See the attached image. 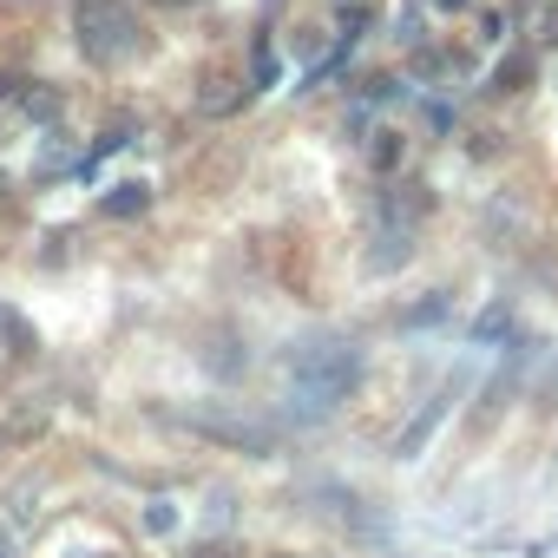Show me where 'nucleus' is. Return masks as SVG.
Segmentation results:
<instances>
[{"instance_id":"nucleus-2","label":"nucleus","mask_w":558,"mask_h":558,"mask_svg":"<svg viewBox=\"0 0 558 558\" xmlns=\"http://www.w3.org/2000/svg\"><path fill=\"white\" fill-rule=\"evenodd\" d=\"M73 34H80V53L93 66H125L145 34H138V14L125 0H73Z\"/></svg>"},{"instance_id":"nucleus-7","label":"nucleus","mask_w":558,"mask_h":558,"mask_svg":"<svg viewBox=\"0 0 558 558\" xmlns=\"http://www.w3.org/2000/svg\"><path fill=\"white\" fill-rule=\"evenodd\" d=\"M21 112H27V119H40V125H53V119H60V93L34 86V93H21Z\"/></svg>"},{"instance_id":"nucleus-4","label":"nucleus","mask_w":558,"mask_h":558,"mask_svg":"<svg viewBox=\"0 0 558 558\" xmlns=\"http://www.w3.org/2000/svg\"><path fill=\"white\" fill-rule=\"evenodd\" d=\"M440 421H447V395H434V401H421V414H414V421L401 427V440H395V453H401V460H414V453H421V447L434 440V427H440Z\"/></svg>"},{"instance_id":"nucleus-10","label":"nucleus","mask_w":558,"mask_h":558,"mask_svg":"<svg viewBox=\"0 0 558 558\" xmlns=\"http://www.w3.org/2000/svg\"><path fill=\"white\" fill-rule=\"evenodd\" d=\"M532 27H538V34H532V47H558V14H551V8H545Z\"/></svg>"},{"instance_id":"nucleus-5","label":"nucleus","mask_w":558,"mask_h":558,"mask_svg":"<svg viewBox=\"0 0 558 558\" xmlns=\"http://www.w3.org/2000/svg\"><path fill=\"white\" fill-rule=\"evenodd\" d=\"M243 93H250L243 80H223V73H210V80L197 86V112H204V119H230V112L243 106Z\"/></svg>"},{"instance_id":"nucleus-15","label":"nucleus","mask_w":558,"mask_h":558,"mask_svg":"<svg viewBox=\"0 0 558 558\" xmlns=\"http://www.w3.org/2000/svg\"><path fill=\"white\" fill-rule=\"evenodd\" d=\"M0 197H8V178H0Z\"/></svg>"},{"instance_id":"nucleus-13","label":"nucleus","mask_w":558,"mask_h":558,"mask_svg":"<svg viewBox=\"0 0 558 558\" xmlns=\"http://www.w3.org/2000/svg\"><path fill=\"white\" fill-rule=\"evenodd\" d=\"M191 558H230V545H197Z\"/></svg>"},{"instance_id":"nucleus-11","label":"nucleus","mask_w":558,"mask_h":558,"mask_svg":"<svg viewBox=\"0 0 558 558\" xmlns=\"http://www.w3.org/2000/svg\"><path fill=\"white\" fill-rule=\"evenodd\" d=\"M499 329H506V310H486V316H480V342H493Z\"/></svg>"},{"instance_id":"nucleus-9","label":"nucleus","mask_w":558,"mask_h":558,"mask_svg":"<svg viewBox=\"0 0 558 558\" xmlns=\"http://www.w3.org/2000/svg\"><path fill=\"white\" fill-rule=\"evenodd\" d=\"M145 525H151V532H178V512H171V499H151V506H145Z\"/></svg>"},{"instance_id":"nucleus-16","label":"nucleus","mask_w":558,"mask_h":558,"mask_svg":"<svg viewBox=\"0 0 558 558\" xmlns=\"http://www.w3.org/2000/svg\"><path fill=\"white\" fill-rule=\"evenodd\" d=\"M165 8H184V0H165Z\"/></svg>"},{"instance_id":"nucleus-1","label":"nucleus","mask_w":558,"mask_h":558,"mask_svg":"<svg viewBox=\"0 0 558 558\" xmlns=\"http://www.w3.org/2000/svg\"><path fill=\"white\" fill-rule=\"evenodd\" d=\"M283 381H290L296 421H329L336 401H349V388L362 381V349L349 336H316L283 362Z\"/></svg>"},{"instance_id":"nucleus-12","label":"nucleus","mask_w":558,"mask_h":558,"mask_svg":"<svg viewBox=\"0 0 558 558\" xmlns=\"http://www.w3.org/2000/svg\"><path fill=\"white\" fill-rule=\"evenodd\" d=\"M440 316H447V303H440V296H434V303H421V310H414V316H408V323H440Z\"/></svg>"},{"instance_id":"nucleus-14","label":"nucleus","mask_w":558,"mask_h":558,"mask_svg":"<svg viewBox=\"0 0 558 558\" xmlns=\"http://www.w3.org/2000/svg\"><path fill=\"white\" fill-rule=\"evenodd\" d=\"M434 8H440V14H460V8H473V0H434Z\"/></svg>"},{"instance_id":"nucleus-3","label":"nucleus","mask_w":558,"mask_h":558,"mask_svg":"<svg viewBox=\"0 0 558 558\" xmlns=\"http://www.w3.org/2000/svg\"><path fill=\"white\" fill-rule=\"evenodd\" d=\"M197 434L223 440V447H243V453H276V427L269 421H250V414H184Z\"/></svg>"},{"instance_id":"nucleus-6","label":"nucleus","mask_w":558,"mask_h":558,"mask_svg":"<svg viewBox=\"0 0 558 558\" xmlns=\"http://www.w3.org/2000/svg\"><path fill=\"white\" fill-rule=\"evenodd\" d=\"M151 204V191L145 184H112V197H106V217H138Z\"/></svg>"},{"instance_id":"nucleus-8","label":"nucleus","mask_w":558,"mask_h":558,"mask_svg":"<svg viewBox=\"0 0 558 558\" xmlns=\"http://www.w3.org/2000/svg\"><path fill=\"white\" fill-rule=\"evenodd\" d=\"M368 165H375V171H395V165H401V132H375Z\"/></svg>"}]
</instances>
